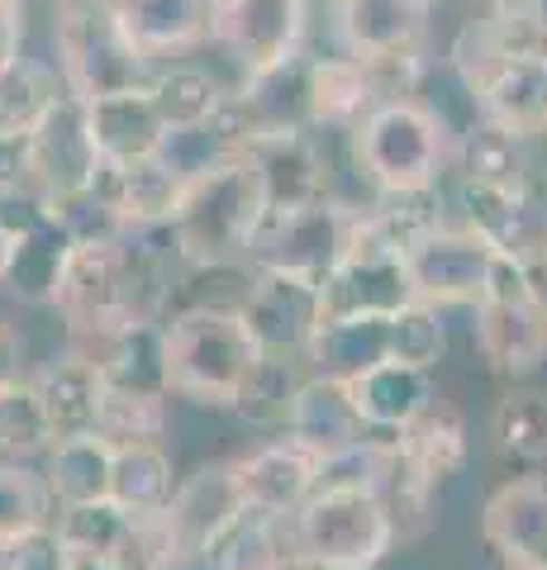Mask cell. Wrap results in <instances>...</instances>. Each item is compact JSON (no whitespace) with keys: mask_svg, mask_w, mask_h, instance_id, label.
<instances>
[{"mask_svg":"<svg viewBox=\"0 0 547 570\" xmlns=\"http://www.w3.org/2000/svg\"><path fill=\"white\" fill-rule=\"evenodd\" d=\"M262 219H267V195H262L253 157L228 153L186 176L182 205H176L167 234L186 272H224V266L248 262Z\"/></svg>","mask_w":547,"mask_h":570,"instance_id":"obj_1","label":"cell"},{"mask_svg":"<svg viewBox=\"0 0 547 570\" xmlns=\"http://www.w3.org/2000/svg\"><path fill=\"white\" fill-rule=\"evenodd\" d=\"M343 138L352 171L372 195H414L448 181L457 134L438 105L419 96H391Z\"/></svg>","mask_w":547,"mask_h":570,"instance_id":"obj_2","label":"cell"},{"mask_svg":"<svg viewBox=\"0 0 547 570\" xmlns=\"http://www.w3.org/2000/svg\"><path fill=\"white\" fill-rule=\"evenodd\" d=\"M262 347L253 343L238 305H191L163 318V381L167 395L201 409H234Z\"/></svg>","mask_w":547,"mask_h":570,"instance_id":"obj_3","label":"cell"},{"mask_svg":"<svg viewBox=\"0 0 547 570\" xmlns=\"http://www.w3.org/2000/svg\"><path fill=\"white\" fill-rule=\"evenodd\" d=\"M339 52L372 67L381 96H419L429 71L433 10L423 0H324Z\"/></svg>","mask_w":547,"mask_h":570,"instance_id":"obj_4","label":"cell"},{"mask_svg":"<svg viewBox=\"0 0 547 570\" xmlns=\"http://www.w3.org/2000/svg\"><path fill=\"white\" fill-rule=\"evenodd\" d=\"M52 67L77 100L144 86L153 62L129 43L110 0H52Z\"/></svg>","mask_w":547,"mask_h":570,"instance_id":"obj_5","label":"cell"},{"mask_svg":"<svg viewBox=\"0 0 547 570\" xmlns=\"http://www.w3.org/2000/svg\"><path fill=\"white\" fill-rule=\"evenodd\" d=\"M476 347L505 381L534 376L547 362V295L528 266L496 253L486 291L476 299Z\"/></svg>","mask_w":547,"mask_h":570,"instance_id":"obj_6","label":"cell"},{"mask_svg":"<svg viewBox=\"0 0 547 570\" xmlns=\"http://www.w3.org/2000/svg\"><path fill=\"white\" fill-rule=\"evenodd\" d=\"M300 551L324 570H377L395 547V528L381 494L362 490H310L291 513Z\"/></svg>","mask_w":547,"mask_h":570,"instance_id":"obj_7","label":"cell"},{"mask_svg":"<svg viewBox=\"0 0 547 570\" xmlns=\"http://www.w3.org/2000/svg\"><path fill=\"white\" fill-rule=\"evenodd\" d=\"M410 299H414V285H410L404 253L372 224V214L358 205L343 253L320 281V324L352 318V314H395Z\"/></svg>","mask_w":547,"mask_h":570,"instance_id":"obj_8","label":"cell"},{"mask_svg":"<svg viewBox=\"0 0 547 570\" xmlns=\"http://www.w3.org/2000/svg\"><path fill=\"white\" fill-rule=\"evenodd\" d=\"M452 219L476 228L496 253L515 257L528 272H547V167H528L515 190H481L452 181Z\"/></svg>","mask_w":547,"mask_h":570,"instance_id":"obj_9","label":"cell"},{"mask_svg":"<svg viewBox=\"0 0 547 570\" xmlns=\"http://www.w3.org/2000/svg\"><path fill=\"white\" fill-rule=\"evenodd\" d=\"M243 494L234 480V461H205L182 485H172V499L157 509L163 538L172 551V570L205 566L219 538L243 519Z\"/></svg>","mask_w":547,"mask_h":570,"instance_id":"obj_10","label":"cell"},{"mask_svg":"<svg viewBox=\"0 0 547 570\" xmlns=\"http://www.w3.org/2000/svg\"><path fill=\"white\" fill-rule=\"evenodd\" d=\"M352 214H358V200H343V195H320L310 205L272 214V219H262L243 266H281V272L324 281L348 243Z\"/></svg>","mask_w":547,"mask_h":570,"instance_id":"obj_11","label":"cell"},{"mask_svg":"<svg viewBox=\"0 0 547 570\" xmlns=\"http://www.w3.org/2000/svg\"><path fill=\"white\" fill-rule=\"evenodd\" d=\"M314 0H215V43L243 77L295 58L310 39Z\"/></svg>","mask_w":547,"mask_h":570,"instance_id":"obj_12","label":"cell"},{"mask_svg":"<svg viewBox=\"0 0 547 570\" xmlns=\"http://www.w3.org/2000/svg\"><path fill=\"white\" fill-rule=\"evenodd\" d=\"M490 257H496V247L476 234V228H467L462 219L438 224L433 234H423L410 253H404L414 299H423V305H433V309H471L486 291Z\"/></svg>","mask_w":547,"mask_h":570,"instance_id":"obj_13","label":"cell"},{"mask_svg":"<svg viewBox=\"0 0 547 570\" xmlns=\"http://www.w3.org/2000/svg\"><path fill=\"white\" fill-rule=\"evenodd\" d=\"M538 29L543 14L534 0H476V10L457 24L448 43V67L452 77L467 86V96L476 86H486L509 58L538 52Z\"/></svg>","mask_w":547,"mask_h":570,"instance_id":"obj_14","label":"cell"},{"mask_svg":"<svg viewBox=\"0 0 547 570\" xmlns=\"http://www.w3.org/2000/svg\"><path fill=\"white\" fill-rule=\"evenodd\" d=\"M238 314L262 352L305 356L314 328H320V281L281 272V266H253Z\"/></svg>","mask_w":547,"mask_h":570,"instance_id":"obj_15","label":"cell"},{"mask_svg":"<svg viewBox=\"0 0 547 570\" xmlns=\"http://www.w3.org/2000/svg\"><path fill=\"white\" fill-rule=\"evenodd\" d=\"M243 153L253 157V167L262 176V195H267V219L286 214L295 205H310L320 195H339L333 190V171H329V153L324 138L314 129H286V134H257L243 142Z\"/></svg>","mask_w":547,"mask_h":570,"instance_id":"obj_16","label":"cell"},{"mask_svg":"<svg viewBox=\"0 0 547 570\" xmlns=\"http://www.w3.org/2000/svg\"><path fill=\"white\" fill-rule=\"evenodd\" d=\"M314 471H320V456L291 433L248 456H234L243 509L257 513V519H291L314 490Z\"/></svg>","mask_w":547,"mask_h":570,"instance_id":"obj_17","label":"cell"},{"mask_svg":"<svg viewBox=\"0 0 547 570\" xmlns=\"http://www.w3.org/2000/svg\"><path fill=\"white\" fill-rule=\"evenodd\" d=\"M115 299H119V238L77 243L62 266L52 309L62 314L67 333H115Z\"/></svg>","mask_w":547,"mask_h":570,"instance_id":"obj_18","label":"cell"},{"mask_svg":"<svg viewBox=\"0 0 547 570\" xmlns=\"http://www.w3.org/2000/svg\"><path fill=\"white\" fill-rule=\"evenodd\" d=\"M81 105H86V134H91V148L105 167H134L163 153L167 124L153 110L144 86L110 91V96L81 100Z\"/></svg>","mask_w":547,"mask_h":570,"instance_id":"obj_19","label":"cell"},{"mask_svg":"<svg viewBox=\"0 0 547 570\" xmlns=\"http://www.w3.org/2000/svg\"><path fill=\"white\" fill-rule=\"evenodd\" d=\"M29 153H33V186L43 195L77 190L96 176L100 157L91 148V134H86V105L72 91L58 96V105L33 124Z\"/></svg>","mask_w":547,"mask_h":570,"instance_id":"obj_20","label":"cell"},{"mask_svg":"<svg viewBox=\"0 0 547 570\" xmlns=\"http://www.w3.org/2000/svg\"><path fill=\"white\" fill-rule=\"evenodd\" d=\"M110 6L129 43L153 67L205 48L215 33V0H110Z\"/></svg>","mask_w":547,"mask_h":570,"instance_id":"obj_21","label":"cell"},{"mask_svg":"<svg viewBox=\"0 0 547 570\" xmlns=\"http://www.w3.org/2000/svg\"><path fill=\"white\" fill-rule=\"evenodd\" d=\"M29 381H33V395L43 404L52 442L96 433V414H100V395H105V376H100L96 362H86L81 352L62 347L58 356H48Z\"/></svg>","mask_w":547,"mask_h":570,"instance_id":"obj_22","label":"cell"},{"mask_svg":"<svg viewBox=\"0 0 547 570\" xmlns=\"http://www.w3.org/2000/svg\"><path fill=\"white\" fill-rule=\"evenodd\" d=\"M385 96L372 67L348 52H310V129L314 134H348L377 110Z\"/></svg>","mask_w":547,"mask_h":570,"instance_id":"obj_23","label":"cell"},{"mask_svg":"<svg viewBox=\"0 0 547 570\" xmlns=\"http://www.w3.org/2000/svg\"><path fill=\"white\" fill-rule=\"evenodd\" d=\"M72 247L77 238L52 214H43L39 224L10 234L6 266H0V291L10 299H20V305L52 309V295H58V281H62V266L72 257Z\"/></svg>","mask_w":547,"mask_h":570,"instance_id":"obj_24","label":"cell"},{"mask_svg":"<svg viewBox=\"0 0 547 570\" xmlns=\"http://www.w3.org/2000/svg\"><path fill=\"white\" fill-rule=\"evenodd\" d=\"M343 390H348V404L358 409V419L367 423V433H400V428L433 400L429 371L391 362V356L358 371V376H348Z\"/></svg>","mask_w":547,"mask_h":570,"instance_id":"obj_25","label":"cell"},{"mask_svg":"<svg viewBox=\"0 0 547 570\" xmlns=\"http://www.w3.org/2000/svg\"><path fill=\"white\" fill-rule=\"evenodd\" d=\"M481 538L500 557L547 561V475H519L486 499Z\"/></svg>","mask_w":547,"mask_h":570,"instance_id":"obj_26","label":"cell"},{"mask_svg":"<svg viewBox=\"0 0 547 570\" xmlns=\"http://www.w3.org/2000/svg\"><path fill=\"white\" fill-rule=\"evenodd\" d=\"M534 138H519L476 115L462 134L452 138V167L448 176L462 186H481V190H515L528 167H534V153H528Z\"/></svg>","mask_w":547,"mask_h":570,"instance_id":"obj_27","label":"cell"},{"mask_svg":"<svg viewBox=\"0 0 547 570\" xmlns=\"http://www.w3.org/2000/svg\"><path fill=\"white\" fill-rule=\"evenodd\" d=\"M471 105H476V115L500 124V129L519 138H538L547 124V62L538 52L509 58L486 86H476Z\"/></svg>","mask_w":547,"mask_h":570,"instance_id":"obj_28","label":"cell"},{"mask_svg":"<svg viewBox=\"0 0 547 570\" xmlns=\"http://www.w3.org/2000/svg\"><path fill=\"white\" fill-rule=\"evenodd\" d=\"M395 448H400V461L410 471H419L429 485L443 490L448 480L467 466V423L462 414L448 404V400H429L395 433Z\"/></svg>","mask_w":547,"mask_h":570,"instance_id":"obj_29","label":"cell"},{"mask_svg":"<svg viewBox=\"0 0 547 570\" xmlns=\"http://www.w3.org/2000/svg\"><path fill=\"white\" fill-rule=\"evenodd\" d=\"M105 190L115 200V214L125 219V228H167L176 205H182V190H186V176L176 171L163 153L148 157V163H134V167H105Z\"/></svg>","mask_w":547,"mask_h":570,"instance_id":"obj_30","label":"cell"},{"mask_svg":"<svg viewBox=\"0 0 547 570\" xmlns=\"http://www.w3.org/2000/svg\"><path fill=\"white\" fill-rule=\"evenodd\" d=\"M286 433L295 442H305L314 456H329V452H343L348 442L367 438V423L358 419V409L348 404V390L339 376H314L310 371L291 404Z\"/></svg>","mask_w":547,"mask_h":570,"instance_id":"obj_31","label":"cell"},{"mask_svg":"<svg viewBox=\"0 0 547 570\" xmlns=\"http://www.w3.org/2000/svg\"><path fill=\"white\" fill-rule=\"evenodd\" d=\"M110 461H115V448L100 433L48 442L43 480H48L52 504L62 509V504H96V499H110Z\"/></svg>","mask_w":547,"mask_h":570,"instance_id":"obj_32","label":"cell"},{"mask_svg":"<svg viewBox=\"0 0 547 570\" xmlns=\"http://www.w3.org/2000/svg\"><path fill=\"white\" fill-rule=\"evenodd\" d=\"M144 91L153 100V110L163 115L167 134H176V129H196V124L215 115L219 100L228 96V86L209 67H196V62H157L148 71Z\"/></svg>","mask_w":547,"mask_h":570,"instance_id":"obj_33","label":"cell"},{"mask_svg":"<svg viewBox=\"0 0 547 570\" xmlns=\"http://www.w3.org/2000/svg\"><path fill=\"white\" fill-rule=\"evenodd\" d=\"M385 362V314H352L320 324L305 347V366L314 376H358V371Z\"/></svg>","mask_w":547,"mask_h":570,"instance_id":"obj_34","label":"cell"},{"mask_svg":"<svg viewBox=\"0 0 547 570\" xmlns=\"http://www.w3.org/2000/svg\"><path fill=\"white\" fill-rule=\"evenodd\" d=\"M305 356H286V352H262L248 381L238 385L234 395V414L253 428H286L291 419V404L305 385Z\"/></svg>","mask_w":547,"mask_h":570,"instance_id":"obj_35","label":"cell"},{"mask_svg":"<svg viewBox=\"0 0 547 570\" xmlns=\"http://www.w3.org/2000/svg\"><path fill=\"white\" fill-rule=\"evenodd\" d=\"M176 471L163 442H119L110 461V504L125 513H157L172 499Z\"/></svg>","mask_w":547,"mask_h":570,"instance_id":"obj_36","label":"cell"},{"mask_svg":"<svg viewBox=\"0 0 547 570\" xmlns=\"http://www.w3.org/2000/svg\"><path fill=\"white\" fill-rule=\"evenodd\" d=\"M58 96H67V86L52 58L20 52L0 71V134H33V124L58 105Z\"/></svg>","mask_w":547,"mask_h":570,"instance_id":"obj_37","label":"cell"},{"mask_svg":"<svg viewBox=\"0 0 547 570\" xmlns=\"http://www.w3.org/2000/svg\"><path fill=\"white\" fill-rule=\"evenodd\" d=\"M400 466V448L395 438H358L343 452L320 456L314 471V490H362V494H385L391 475Z\"/></svg>","mask_w":547,"mask_h":570,"instance_id":"obj_38","label":"cell"},{"mask_svg":"<svg viewBox=\"0 0 547 570\" xmlns=\"http://www.w3.org/2000/svg\"><path fill=\"white\" fill-rule=\"evenodd\" d=\"M490 438L505 461L543 466L547 461V390H509L490 414Z\"/></svg>","mask_w":547,"mask_h":570,"instance_id":"obj_39","label":"cell"},{"mask_svg":"<svg viewBox=\"0 0 547 570\" xmlns=\"http://www.w3.org/2000/svg\"><path fill=\"white\" fill-rule=\"evenodd\" d=\"M52 513H58V504L48 494L43 471L25 466V461H0V547L48 532Z\"/></svg>","mask_w":547,"mask_h":570,"instance_id":"obj_40","label":"cell"},{"mask_svg":"<svg viewBox=\"0 0 547 570\" xmlns=\"http://www.w3.org/2000/svg\"><path fill=\"white\" fill-rule=\"evenodd\" d=\"M96 433L119 448V442H163L167 433V395L163 390H125L105 385Z\"/></svg>","mask_w":547,"mask_h":570,"instance_id":"obj_41","label":"cell"},{"mask_svg":"<svg viewBox=\"0 0 547 570\" xmlns=\"http://www.w3.org/2000/svg\"><path fill=\"white\" fill-rule=\"evenodd\" d=\"M48 419L33 381H0V461H29L48 452Z\"/></svg>","mask_w":547,"mask_h":570,"instance_id":"obj_42","label":"cell"},{"mask_svg":"<svg viewBox=\"0 0 547 570\" xmlns=\"http://www.w3.org/2000/svg\"><path fill=\"white\" fill-rule=\"evenodd\" d=\"M443 309L423 305V299H410L404 309L385 314V356L404 366H419V371H433L443 362Z\"/></svg>","mask_w":547,"mask_h":570,"instance_id":"obj_43","label":"cell"},{"mask_svg":"<svg viewBox=\"0 0 547 570\" xmlns=\"http://www.w3.org/2000/svg\"><path fill=\"white\" fill-rule=\"evenodd\" d=\"M281 523H291V519H257V513H243V519L219 538V547L209 551L205 566L209 570H276L281 547H286Z\"/></svg>","mask_w":547,"mask_h":570,"instance_id":"obj_44","label":"cell"},{"mask_svg":"<svg viewBox=\"0 0 547 570\" xmlns=\"http://www.w3.org/2000/svg\"><path fill=\"white\" fill-rule=\"evenodd\" d=\"M385 513H391V528L400 542H419L423 532L433 528V509H438V485H429L419 471H410L400 461L391 485H385Z\"/></svg>","mask_w":547,"mask_h":570,"instance_id":"obj_45","label":"cell"},{"mask_svg":"<svg viewBox=\"0 0 547 570\" xmlns=\"http://www.w3.org/2000/svg\"><path fill=\"white\" fill-rule=\"evenodd\" d=\"M25 14H29L25 6H0V71L25 52V33H29Z\"/></svg>","mask_w":547,"mask_h":570,"instance_id":"obj_46","label":"cell"},{"mask_svg":"<svg viewBox=\"0 0 547 570\" xmlns=\"http://www.w3.org/2000/svg\"><path fill=\"white\" fill-rule=\"evenodd\" d=\"M25 376V333L0 314V381H20Z\"/></svg>","mask_w":547,"mask_h":570,"instance_id":"obj_47","label":"cell"},{"mask_svg":"<svg viewBox=\"0 0 547 570\" xmlns=\"http://www.w3.org/2000/svg\"><path fill=\"white\" fill-rule=\"evenodd\" d=\"M52 570H129V566L91 557V551H77V547H58V561H52Z\"/></svg>","mask_w":547,"mask_h":570,"instance_id":"obj_48","label":"cell"},{"mask_svg":"<svg viewBox=\"0 0 547 570\" xmlns=\"http://www.w3.org/2000/svg\"><path fill=\"white\" fill-rule=\"evenodd\" d=\"M500 570H547V561H534V557H500Z\"/></svg>","mask_w":547,"mask_h":570,"instance_id":"obj_49","label":"cell"},{"mask_svg":"<svg viewBox=\"0 0 547 570\" xmlns=\"http://www.w3.org/2000/svg\"><path fill=\"white\" fill-rule=\"evenodd\" d=\"M538 58L547 62V14H543V29H538Z\"/></svg>","mask_w":547,"mask_h":570,"instance_id":"obj_50","label":"cell"},{"mask_svg":"<svg viewBox=\"0 0 547 570\" xmlns=\"http://www.w3.org/2000/svg\"><path fill=\"white\" fill-rule=\"evenodd\" d=\"M423 6H429V10L438 14V10H443V6H448V0H423Z\"/></svg>","mask_w":547,"mask_h":570,"instance_id":"obj_51","label":"cell"},{"mask_svg":"<svg viewBox=\"0 0 547 570\" xmlns=\"http://www.w3.org/2000/svg\"><path fill=\"white\" fill-rule=\"evenodd\" d=\"M0 6H25L29 10V0H0Z\"/></svg>","mask_w":547,"mask_h":570,"instance_id":"obj_52","label":"cell"},{"mask_svg":"<svg viewBox=\"0 0 547 570\" xmlns=\"http://www.w3.org/2000/svg\"><path fill=\"white\" fill-rule=\"evenodd\" d=\"M538 138H543V142H547V124H543V134H538Z\"/></svg>","mask_w":547,"mask_h":570,"instance_id":"obj_53","label":"cell"},{"mask_svg":"<svg viewBox=\"0 0 547 570\" xmlns=\"http://www.w3.org/2000/svg\"><path fill=\"white\" fill-rule=\"evenodd\" d=\"M534 6H538V0H534Z\"/></svg>","mask_w":547,"mask_h":570,"instance_id":"obj_54","label":"cell"}]
</instances>
